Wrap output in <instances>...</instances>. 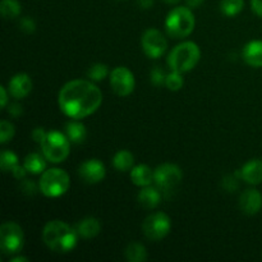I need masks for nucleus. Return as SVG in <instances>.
<instances>
[{
  "mask_svg": "<svg viewBox=\"0 0 262 262\" xmlns=\"http://www.w3.org/2000/svg\"><path fill=\"white\" fill-rule=\"evenodd\" d=\"M58 104L71 119H83L94 114L102 104V92L90 79H73L59 91Z\"/></svg>",
  "mask_w": 262,
  "mask_h": 262,
  "instance_id": "obj_1",
  "label": "nucleus"
},
{
  "mask_svg": "<svg viewBox=\"0 0 262 262\" xmlns=\"http://www.w3.org/2000/svg\"><path fill=\"white\" fill-rule=\"evenodd\" d=\"M76 229L61 220H51L43 227L42 241L49 250L56 253H68L76 248L78 242Z\"/></svg>",
  "mask_w": 262,
  "mask_h": 262,
  "instance_id": "obj_2",
  "label": "nucleus"
},
{
  "mask_svg": "<svg viewBox=\"0 0 262 262\" xmlns=\"http://www.w3.org/2000/svg\"><path fill=\"white\" fill-rule=\"evenodd\" d=\"M201 58V50L193 41H184L177 45L168 56V66L171 71L187 73L192 71Z\"/></svg>",
  "mask_w": 262,
  "mask_h": 262,
  "instance_id": "obj_3",
  "label": "nucleus"
},
{
  "mask_svg": "<svg viewBox=\"0 0 262 262\" xmlns=\"http://www.w3.org/2000/svg\"><path fill=\"white\" fill-rule=\"evenodd\" d=\"M196 26V19L189 7H177L169 12L165 19V30L170 37L184 38L191 35Z\"/></svg>",
  "mask_w": 262,
  "mask_h": 262,
  "instance_id": "obj_4",
  "label": "nucleus"
},
{
  "mask_svg": "<svg viewBox=\"0 0 262 262\" xmlns=\"http://www.w3.org/2000/svg\"><path fill=\"white\" fill-rule=\"evenodd\" d=\"M71 187V178L66 170L59 168H51L41 174L38 188L41 193L46 197H60L66 193Z\"/></svg>",
  "mask_w": 262,
  "mask_h": 262,
  "instance_id": "obj_5",
  "label": "nucleus"
},
{
  "mask_svg": "<svg viewBox=\"0 0 262 262\" xmlns=\"http://www.w3.org/2000/svg\"><path fill=\"white\" fill-rule=\"evenodd\" d=\"M42 155L51 163H61L71 152V141L67 135L59 130H49L46 138L41 143Z\"/></svg>",
  "mask_w": 262,
  "mask_h": 262,
  "instance_id": "obj_6",
  "label": "nucleus"
},
{
  "mask_svg": "<svg viewBox=\"0 0 262 262\" xmlns=\"http://www.w3.org/2000/svg\"><path fill=\"white\" fill-rule=\"evenodd\" d=\"M25 245V235L20 225L7 222L0 227V248L5 255H17Z\"/></svg>",
  "mask_w": 262,
  "mask_h": 262,
  "instance_id": "obj_7",
  "label": "nucleus"
},
{
  "mask_svg": "<svg viewBox=\"0 0 262 262\" xmlns=\"http://www.w3.org/2000/svg\"><path fill=\"white\" fill-rule=\"evenodd\" d=\"M182 178H183L182 169L176 164H161L154 171V182L156 187L165 194L176 191L177 187L181 184Z\"/></svg>",
  "mask_w": 262,
  "mask_h": 262,
  "instance_id": "obj_8",
  "label": "nucleus"
},
{
  "mask_svg": "<svg viewBox=\"0 0 262 262\" xmlns=\"http://www.w3.org/2000/svg\"><path fill=\"white\" fill-rule=\"evenodd\" d=\"M171 220L165 212H154L148 215L142 224V232L150 241H161L169 234Z\"/></svg>",
  "mask_w": 262,
  "mask_h": 262,
  "instance_id": "obj_9",
  "label": "nucleus"
},
{
  "mask_svg": "<svg viewBox=\"0 0 262 262\" xmlns=\"http://www.w3.org/2000/svg\"><path fill=\"white\" fill-rule=\"evenodd\" d=\"M141 46L142 50L148 58L158 59L164 55L168 48V42H166L165 37L163 33L156 28H148L145 31L141 38Z\"/></svg>",
  "mask_w": 262,
  "mask_h": 262,
  "instance_id": "obj_10",
  "label": "nucleus"
},
{
  "mask_svg": "<svg viewBox=\"0 0 262 262\" xmlns=\"http://www.w3.org/2000/svg\"><path fill=\"white\" fill-rule=\"evenodd\" d=\"M110 86L118 96H128L135 91V76L127 67H117L110 73Z\"/></svg>",
  "mask_w": 262,
  "mask_h": 262,
  "instance_id": "obj_11",
  "label": "nucleus"
},
{
  "mask_svg": "<svg viewBox=\"0 0 262 262\" xmlns=\"http://www.w3.org/2000/svg\"><path fill=\"white\" fill-rule=\"evenodd\" d=\"M78 176L89 184H96L106 176L105 165L99 159H89L83 161L78 168Z\"/></svg>",
  "mask_w": 262,
  "mask_h": 262,
  "instance_id": "obj_12",
  "label": "nucleus"
},
{
  "mask_svg": "<svg viewBox=\"0 0 262 262\" xmlns=\"http://www.w3.org/2000/svg\"><path fill=\"white\" fill-rule=\"evenodd\" d=\"M8 91L14 99H25L32 91V79L26 73L15 74L8 83Z\"/></svg>",
  "mask_w": 262,
  "mask_h": 262,
  "instance_id": "obj_13",
  "label": "nucleus"
},
{
  "mask_svg": "<svg viewBox=\"0 0 262 262\" xmlns=\"http://www.w3.org/2000/svg\"><path fill=\"white\" fill-rule=\"evenodd\" d=\"M239 207L246 215H256L262 209V194L257 189H246L239 197Z\"/></svg>",
  "mask_w": 262,
  "mask_h": 262,
  "instance_id": "obj_14",
  "label": "nucleus"
},
{
  "mask_svg": "<svg viewBox=\"0 0 262 262\" xmlns=\"http://www.w3.org/2000/svg\"><path fill=\"white\" fill-rule=\"evenodd\" d=\"M241 170V178L248 184L257 186L262 183V160L261 159H252L247 161L242 166Z\"/></svg>",
  "mask_w": 262,
  "mask_h": 262,
  "instance_id": "obj_15",
  "label": "nucleus"
},
{
  "mask_svg": "<svg viewBox=\"0 0 262 262\" xmlns=\"http://www.w3.org/2000/svg\"><path fill=\"white\" fill-rule=\"evenodd\" d=\"M242 56L248 66L253 67V68H262V41H250L243 48Z\"/></svg>",
  "mask_w": 262,
  "mask_h": 262,
  "instance_id": "obj_16",
  "label": "nucleus"
},
{
  "mask_svg": "<svg viewBox=\"0 0 262 262\" xmlns=\"http://www.w3.org/2000/svg\"><path fill=\"white\" fill-rule=\"evenodd\" d=\"M76 230L79 237L84 238V239H91V238H95L100 234L101 223L96 217H86L77 224Z\"/></svg>",
  "mask_w": 262,
  "mask_h": 262,
  "instance_id": "obj_17",
  "label": "nucleus"
},
{
  "mask_svg": "<svg viewBox=\"0 0 262 262\" xmlns=\"http://www.w3.org/2000/svg\"><path fill=\"white\" fill-rule=\"evenodd\" d=\"M161 202V193L159 188H154V187H143L138 193V204L145 209H155L160 205Z\"/></svg>",
  "mask_w": 262,
  "mask_h": 262,
  "instance_id": "obj_18",
  "label": "nucleus"
},
{
  "mask_svg": "<svg viewBox=\"0 0 262 262\" xmlns=\"http://www.w3.org/2000/svg\"><path fill=\"white\" fill-rule=\"evenodd\" d=\"M130 179H132V183L136 184V186L147 187L154 182V171L148 165L140 164V165L132 168Z\"/></svg>",
  "mask_w": 262,
  "mask_h": 262,
  "instance_id": "obj_19",
  "label": "nucleus"
},
{
  "mask_svg": "<svg viewBox=\"0 0 262 262\" xmlns=\"http://www.w3.org/2000/svg\"><path fill=\"white\" fill-rule=\"evenodd\" d=\"M66 135L72 143H83L87 137V130L83 123L78 120H71L66 125Z\"/></svg>",
  "mask_w": 262,
  "mask_h": 262,
  "instance_id": "obj_20",
  "label": "nucleus"
},
{
  "mask_svg": "<svg viewBox=\"0 0 262 262\" xmlns=\"http://www.w3.org/2000/svg\"><path fill=\"white\" fill-rule=\"evenodd\" d=\"M45 156H41L40 154L32 152L28 154L25 159L23 166L26 170L31 174H42L46 170V161Z\"/></svg>",
  "mask_w": 262,
  "mask_h": 262,
  "instance_id": "obj_21",
  "label": "nucleus"
},
{
  "mask_svg": "<svg viewBox=\"0 0 262 262\" xmlns=\"http://www.w3.org/2000/svg\"><path fill=\"white\" fill-rule=\"evenodd\" d=\"M133 165H135V156L128 150L118 151L113 158V166L118 171L132 170Z\"/></svg>",
  "mask_w": 262,
  "mask_h": 262,
  "instance_id": "obj_22",
  "label": "nucleus"
},
{
  "mask_svg": "<svg viewBox=\"0 0 262 262\" xmlns=\"http://www.w3.org/2000/svg\"><path fill=\"white\" fill-rule=\"evenodd\" d=\"M124 255L129 262H143L147 260V251L145 246L140 242H130L125 247Z\"/></svg>",
  "mask_w": 262,
  "mask_h": 262,
  "instance_id": "obj_23",
  "label": "nucleus"
},
{
  "mask_svg": "<svg viewBox=\"0 0 262 262\" xmlns=\"http://www.w3.org/2000/svg\"><path fill=\"white\" fill-rule=\"evenodd\" d=\"M20 4L18 0H2L0 12L5 19H14L20 14Z\"/></svg>",
  "mask_w": 262,
  "mask_h": 262,
  "instance_id": "obj_24",
  "label": "nucleus"
},
{
  "mask_svg": "<svg viewBox=\"0 0 262 262\" xmlns=\"http://www.w3.org/2000/svg\"><path fill=\"white\" fill-rule=\"evenodd\" d=\"M245 8V0H222L220 10L227 17H234L239 14Z\"/></svg>",
  "mask_w": 262,
  "mask_h": 262,
  "instance_id": "obj_25",
  "label": "nucleus"
},
{
  "mask_svg": "<svg viewBox=\"0 0 262 262\" xmlns=\"http://www.w3.org/2000/svg\"><path fill=\"white\" fill-rule=\"evenodd\" d=\"M18 165V156L14 152L9 150H3L2 156H0V166L4 173H8L14 169V166Z\"/></svg>",
  "mask_w": 262,
  "mask_h": 262,
  "instance_id": "obj_26",
  "label": "nucleus"
},
{
  "mask_svg": "<svg viewBox=\"0 0 262 262\" xmlns=\"http://www.w3.org/2000/svg\"><path fill=\"white\" fill-rule=\"evenodd\" d=\"M109 74V68L107 66L102 63L94 64L92 67H90L89 72H87V77L91 79L92 82H100L102 79H105Z\"/></svg>",
  "mask_w": 262,
  "mask_h": 262,
  "instance_id": "obj_27",
  "label": "nucleus"
},
{
  "mask_svg": "<svg viewBox=\"0 0 262 262\" xmlns=\"http://www.w3.org/2000/svg\"><path fill=\"white\" fill-rule=\"evenodd\" d=\"M184 81L183 77H182V73L176 71H171L170 73L166 74V79H165V86L168 87V90L170 91H179V90L183 87Z\"/></svg>",
  "mask_w": 262,
  "mask_h": 262,
  "instance_id": "obj_28",
  "label": "nucleus"
},
{
  "mask_svg": "<svg viewBox=\"0 0 262 262\" xmlns=\"http://www.w3.org/2000/svg\"><path fill=\"white\" fill-rule=\"evenodd\" d=\"M14 125L12 124L8 120H2L0 122V143L4 145V143L9 142L13 137H14Z\"/></svg>",
  "mask_w": 262,
  "mask_h": 262,
  "instance_id": "obj_29",
  "label": "nucleus"
},
{
  "mask_svg": "<svg viewBox=\"0 0 262 262\" xmlns=\"http://www.w3.org/2000/svg\"><path fill=\"white\" fill-rule=\"evenodd\" d=\"M239 177L237 174H230V176H227L223 178L222 181V186L223 188L225 189L227 192H234L239 188Z\"/></svg>",
  "mask_w": 262,
  "mask_h": 262,
  "instance_id": "obj_30",
  "label": "nucleus"
},
{
  "mask_svg": "<svg viewBox=\"0 0 262 262\" xmlns=\"http://www.w3.org/2000/svg\"><path fill=\"white\" fill-rule=\"evenodd\" d=\"M165 79H166V74L164 73L163 69L160 67H154L150 72V81L154 86L160 87L163 84H165Z\"/></svg>",
  "mask_w": 262,
  "mask_h": 262,
  "instance_id": "obj_31",
  "label": "nucleus"
},
{
  "mask_svg": "<svg viewBox=\"0 0 262 262\" xmlns=\"http://www.w3.org/2000/svg\"><path fill=\"white\" fill-rule=\"evenodd\" d=\"M19 27L23 32L26 33H33L36 31V23L32 18L30 17H25L20 19L19 22Z\"/></svg>",
  "mask_w": 262,
  "mask_h": 262,
  "instance_id": "obj_32",
  "label": "nucleus"
},
{
  "mask_svg": "<svg viewBox=\"0 0 262 262\" xmlns=\"http://www.w3.org/2000/svg\"><path fill=\"white\" fill-rule=\"evenodd\" d=\"M20 189H22L23 193L28 194V196H33L37 192V187L32 181H23L20 183Z\"/></svg>",
  "mask_w": 262,
  "mask_h": 262,
  "instance_id": "obj_33",
  "label": "nucleus"
},
{
  "mask_svg": "<svg viewBox=\"0 0 262 262\" xmlns=\"http://www.w3.org/2000/svg\"><path fill=\"white\" fill-rule=\"evenodd\" d=\"M46 135H48V132H45V129H43V128L37 127L32 130V138L36 141V142L40 143V145L43 142V140L46 138Z\"/></svg>",
  "mask_w": 262,
  "mask_h": 262,
  "instance_id": "obj_34",
  "label": "nucleus"
},
{
  "mask_svg": "<svg viewBox=\"0 0 262 262\" xmlns=\"http://www.w3.org/2000/svg\"><path fill=\"white\" fill-rule=\"evenodd\" d=\"M28 171L26 170L25 166H20L19 164H18L17 166H14V169L12 170V174L13 177H14L15 179H18V181H20V179H23L26 177V174H27Z\"/></svg>",
  "mask_w": 262,
  "mask_h": 262,
  "instance_id": "obj_35",
  "label": "nucleus"
},
{
  "mask_svg": "<svg viewBox=\"0 0 262 262\" xmlns=\"http://www.w3.org/2000/svg\"><path fill=\"white\" fill-rule=\"evenodd\" d=\"M8 113H9L12 117H19V115L23 114V107L20 106L19 104H10L9 106H8Z\"/></svg>",
  "mask_w": 262,
  "mask_h": 262,
  "instance_id": "obj_36",
  "label": "nucleus"
},
{
  "mask_svg": "<svg viewBox=\"0 0 262 262\" xmlns=\"http://www.w3.org/2000/svg\"><path fill=\"white\" fill-rule=\"evenodd\" d=\"M251 7L253 13L262 18V0H251Z\"/></svg>",
  "mask_w": 262,
  "mask_h": 262,
  "instance_id": "obj_37",
  "label": "nucleus"
},
{
  "mask_svg": "<svg viewBox=\"0 0 262 262\" xmlns=\"http://www.w3.org/2000/svg\"><path fill=\"white\" fill-rule=\"evenodd\" d=\"M0 95H2V96H0V105H2V107L4 109V107H7L8 100H9L8 99V91L4 86L0 87Z\"/></svg>",
  "mask_w": 262,
  "mask_h": 262,
  "instance_id": "obj_38",
  "label": "nucleus"
},
{
  "mask_svg": "<svg viewBox=\"0 0 262 262\" xmlns=\"http://www.w3.org/2000/svg\"><path fill=\"white\" fill-rule=\"evenodd\" d=\"M138 4L142 9H150L154 4V0H138Z\"/></svg>",
  "mask_w": 262,
  "mask_h": 262,
  "instance_id": "obj_39",
  "label": "nucleus"
},
{
  "mask_svg": "<svg viewBox=\"0 0 262 262\" xmlns=\"http://www.w3.org/2000/svg\"><path fill=\"white\" fill-rule=\"evenodd\" d=\"M204 3V0H187V5H188L191 9H194V8H199L200 5Z\"/></svg>",
  "mask_w": 262,
  "mask_h": 262,
  "instance_id": "obj_40",
  "label": "nucleus"
},
{
  "mask_svg": "<svg viewBox=\"0 0 262 262\" xmlns=\"http://www.w3.org/2000/svg\"><path fill=\"white\" fill-rule=\"evenodd\" d=\"M9 261L10 262H28V258L22 257V256H17V257H12Z\"/></svg>",
  "mask_w": 262,
  "mask_h": 262,
  "instance_id": "obj_41",
  "label": "nucleus"
},
{
  "mask_svg": "<svg viewBox=\"0 0 262 262\" xmlns=\"http://www.w3.org/2000/svg\"><path fill=\"white\" fill-rule=\"evenodd\" d=\"M165 3H168V4H177V3H179V0H164Z\"/></svg>",
  "mask_w": 262,
  "mask_h": 262,
  "instance_id": "obj_42",
  "label": "nucleus"
}]
</instances>
